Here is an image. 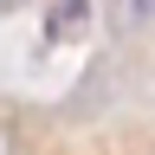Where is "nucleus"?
<instances>
[{
  "label": "nucleus",
  "mask_w": 155,
  "mask_h": 155,
  "mask_svg": "<svg viewBox=\"0 0 155 155\" xmlns=\"http://www.w3.org/2000/svg\"><path fill=\"white\" fill-rule=\"evenodd\" d=\"M84 19H91V0H52V13H45V39L58 45V39L84 32Z\"/></svg>",
  "instance_id": "obj_1"
}]
</instances>
